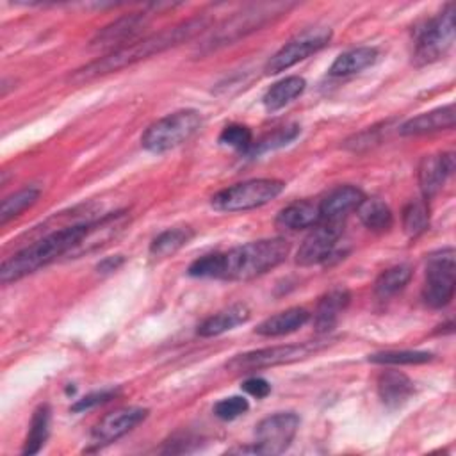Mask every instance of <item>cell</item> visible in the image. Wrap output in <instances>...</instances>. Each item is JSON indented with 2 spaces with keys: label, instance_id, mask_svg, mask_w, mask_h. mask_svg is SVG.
<instances>
[{
  "label": "cell",
  "instance_id": "6da1fadb",
  "mask_svg": "<svg viewBox=\"0 0 456 456\" xmlns=\"http://www.w3.org/2000/svg\"><path fill=\"white\" fill-rule=\"evenodd\" d=\"M289 249L290 244L281 237L260 239L224 253L203 255L189 265L187 274L194 278L248 281L280 265L287 258Z\"/></svg>",
  "mask_w": 456,
  "mask_h": 456
},
{
  "label": "cell",
  "instance_id": "7a4b0ae2",
  "mask_svg": "<svg viewBox=\"0 0 456 456\" xmlns=\"http://www.w3.org/2000/svg\"><path fill=\"white\" fill-rule=\"evenodd\" d=\"M208 23H210V20L207 16H194V18L180 21L173 27L162 28L155 34L142 36V37H139L118 50L107 52L103 57L94 59L93 62L78 68L73 75H69V82L84 84L87 80L119 71L126 66H132L139 61L151 57L155 53L166 52L173 46H178V45L192 39L196 34L205 30L208 27Z\"/></svg>",
  "mask_w": 456,
  "mask_h": 456
},
{
  "label": "cell",
  "instance_id": "3957f363",
  "mask_svg": "<svg viewBox=\"0 0 456 456\" xmlns=\"http://www.w3.org/2000/svg\"><path fill=\"white\" fill-rule=\"evenodd\" d=\"M91 223H77L66 228L55 230L34 244L20 249L12 256L5 258L0 265V281L4 285L18 281L27 274L36 273L37 269L57 260L61 255L73 251L80 240L86 237Z\"/></svg>",
  "mask_w": 456,
  "mask_h": 456
},
{
  "label": "cell",
  "instance_id": "277c9868",
  "mask_svg": "<svg viewBox=\"0 0 456 456\" xmlns=\"http://www.w3.org/2000/svg\"><path fill=\"white\" fill-rule=\"evenodd\" d=\"M201 112L182 109L153 121L141 135V144L150 153H166L187 142L201 126Z\"/></svg>",
  "mask_w": 456,
  "mask_h": 456
},
{
  "label": "cell",
  "instance_id": "5b68a950",
  "mask_svg": "<svg viewBox=\"0 0 456 456\" xmlns=\"http://www.w3.org/2000/svg\"><path fill=\"white\" fill-rule=\"evenodd\" d=\"M290 7L292 4H281V2L249 5L242 12H237L232 18L224 20L216 30H212V34L201 43V46L208 52V50H216L219 46L230 45L248 36L249 32L258 30L271 20L285 14Z\"/></svg>",
  "mask_w": 456,
  "mask_h": 456
},
{
  "label": "cell",
  "instance_id": "8992f818",
  "mask_svg": "<svg viewBox=\"0 0 456 456\" xmlns=\"http://www.w3.org/2000/svg\"><path fill=\"white\" fill-rule=\"evenodd\" d=\"M285 189V182L276 178H255L235 183L216 192L210 205L219 212H244L267 205L278 198Z\"/></svg>",
  "mask_w": 456,
  "mask_h": 456
},
{
  "label": "cell",
  "instance_id": "52a82bcc",
  "mask_svg": "<svg viewBox=\"0 0 456 456\" xmlns=\"http://www.w3.org/2000/svg\"><path fill=\"white\" fill-rule=\"evenodd\" d=\"M326 346H328L326 340H308L301 344L262 347V349H255V351H248L233 356L226 363V369L230 372H251V370L269 369L283 363H294L319 353Z\"/></svg>",
  "mask_w": 456,
  "mask_h": 456
},
{
  "label": "cell",
  "instance_id": "ba28073f",
  "mask_svg": "<svg viewBox=\"0 0 456 456\" xmlns=\"http://www.w3.org/2000/svg\"><path fill=\"white\" fill-rule=\"evenodd\" d=\"M454 43V4L426 21L415 32V50L413 62L417 66L431 64L442 59Z\"/></svg>",
  "mask_w": 456,
  "mask_h": 456
},
{
  "label": "cell",
  "instance_id": "9c48e42d",
  "mask_svg": "<svg viewBox=\"0 0 456 456\" xmlns=\"http://www.w3.org/2000/svg\"><path fill=\"white\" fill-rule=\"evenodd\" d=\"M454 249L444 248L428 258L422 299L429 308H444L451 303L456 287Z\"/></svg>",
  "mask_w": 456,
  "mask_h": 456
},
{
  "label": "cell",
  "instance_id": "30bf717a",
  "mask_svg": "<svg viewBox=\"0 0 456 456\" xmlns=\"http://www.w3.org/2000/svg\"><path fill=\"white\" fill-rule=\"evenodd\" d=\"M331 39L330 27H310L289 39L274 55L265 62V73L276 75L306 59L308 55L324 48Z\"/></svg>",
  "mask_w": 456,
  "mask_h": 456
},
{
  "label": "cell",
  "instance_id": "8fae6325",
  "mask_svg": "<svg viewBox=\"0 0 456 456\" xmlns=\"http://www.w3.org/2000/svg\"><path fill=\"white\" fill-rule=\"evenodd\" d=\"M299 428L294 411H278L258 422L255 429V447L258 454H281L292 444Z\"/></svg>",
  "mask_w": 456,
  "mask_h": 456
},
{
  "label": "cell",
  "instance_id": "7c38bea8",
  "mask_svg": "<svg viewBox=\"0 0 456 456\" xmlns=\"http://www.w3.org/2000/svg\"><path fill=\"white\" fill-rule=\"evenodd\" d=\"M344 232V221H321L305 237L296 253V264L303 267L324 264L333 256L337 242Z\"/></svg>",
  "mask_w": 456,
  "mask_h": 456
},
{
  "label": "cell",
  "instance_id": "4fadbf2b",
  "mask_svg": "<svg viewBox=\"0 0 456 456\" xmlns=\"http://www.w3.org/2000/svg\"><path fill=\"white\" fill-rule=\"evenodd\" d=\"M146 415H148V410L139 408V406L118 408V410L107 413L93 428L91 444L100 449L103 445L116 442L118 438H121L123 435L132 431L137 424H141L146 419Z\"/></svg>",
  "mask_w": 456,
  "mask_h": 456
},
{
  "label": "cell",
  "instance_id": "5bb4252c",
  "mask_svg": "<svg viewBox=\"0 0 456 456\" xmlns=\"http://www.w3.org/2000/svg\"><path fill=\"white\" fill-rule=\"evenodd\" d=\"M146 23H148V18L142 12L125 14V16L110 21L109 25H105L102 30H98L94 34V37L91 39V46L109 50V52L118 50V48L139 39L137 36L146 27Z\"/></svg>",
  "mask_w": 456,
  "mask_h": 456
},
{
  "label": "cell",
  "instance_id": "9a60e30c",
  "mask_svg": "<svg viewBox=\"0 0 456 456\" xmlns=\"http://www.w3.org/2000/svg\"><path fill=\"white\" fill-rule=\"evenodd\" d=\"M454 173V153L426 155L419 164V185L424 200H429L438 192L444 182Z\"/></svg>",
  "mask_w": 456,
  "mask_h": 456
},
{
  "label": "cell",
  "instance_id": "2e32d148",
  "mask_svg": "<svg viewBox=\"0 0 456 456\" xmlns=\"http://www.w3.org/2000/svg\"><path fill=\"white\" fill-rule=\"evenodd\" d=\"M362 189L354 185H340L333 189L321 203V221H344V217L351 212L356 210V207L363 200Z\"/></svg>",
  "mask_w": 456,
  "mask_h": 456
},
{
  "label": "cell",
  "instance_id": "e0dca14e",
  "mask_svg": "<svg viewBox=\"0 0 456 456\" xmlns=\"http://www.w3.org/2000/svg\"><path fill=\"white\" fill-rule=\"evenodd\" d=\"M454 126V105H444L429 112H422L415 118H410L399 126L401 135H422L440 130H451Z\"/></svg>",
  "mask_w": 456,
  "mask_h": 456
},
{
  "label": "cell",
  "instance_id": "ac0fdd59",
  "mask_svg": "<svg viewBox=\"0 0 456 456\" xmlns=\"http://www.w3.org/2000/svg\"><path fill=\"white\" fill-rule=\"evenodd\" d=\"M351 294L347 289L337 287L328 290L317 303L314 314V328L317 333H328L335 328L340 314L347 308Z\"/></svg>",
  "mask_w": 456,
  "mask_h": 456
},
{
  "label": "cell",
  "instance_id": "d6986e66",
  "mask_svg": "<svg viewBox=\"0 0 456 456\" xmlns=\"http://www.w3.org/2000/svg\"><path fill=\"white\" fill-rule=\"evenodd\" d=\"M413 394V381L399 370H385L378 378V395L390 408H401Z\"/></svg>",
  "mask_w": 456,
  "mask_h": 456
},
{
  "label": "cell",
  "instance_id": "ffe728a7",
  "mask_svg": "<svg viewBox=\"0 0 456 456\" xmlns=\"http://www.w3.org/2000/svg\"><path fill=\"white\" fill-rule=\"evenodd\" d=\"M308 319H310L308 310H305L301 306H292V308H287L283 312H278V314L267 317L265 321H262L256 326L255 331L262 337H281V335L299 330Z\"/></svg>",
  "mask_w": 456,
  "mask_h": 456
},
{
  "label": "cell",
  "instance_id": "44dd1931",
  "mask_svg": "<svg viewBox=\"0 0 456 456\" xmlns=\"http://www.w3.org/2000/svg\"><path fill=\"white\" fill-rule=\"evenodd\" d=\"M249 319V308L246 305H232L210 317H207L200 326H198V335L200 337H217L224 331L233 330L235 326L246 322Z\"/></svg>",
  "mask_w": 456,
  "mask_h": 456
},
{
  "label": "cell",
  "instance_id": "7402d4cb",
  "mask_svg": "<svg viewBox=\"0 0 456 456\" xmlns=\"http://www.w3.org/2000/svg\"><path fill=\"white\" fill-rule=\"evenodd\" d=\"M321 223V210L319 205L312 201H297L285 208H281L276 216V226L285 230H303L314 228Z\"/></svg>",
  "mask_w": 456,
  "mask_h": 456
},
{
  "label": "cell",
  "instance_id": "603a6c76",
  "mask_svg": "<svg viewBox=\"0 0 456 456\" xmlns=\"http://www.w3.org/2000/svg\"><path fill=\"white\" fill-rule=\"evenodd\" d=\"M378 59V50L372 46H358L351 48L344 53H340L333 64L330 66V75L331 77H347L354 75L369 66H372Z\"/></svg>",
  "mask_w": 456,
  "mask_h": 456
},
{
  "label": "cell",
  "instance_id": "cb8c5ba5",
  "mask_svg": "<svg viewBox=\"0 0 456 456\" xmlns=\"http://www.w3.org/2000/svg\"><path fill=\"white\" fill-rule=\"evenodd\" d=\"M305 87H306L305 78L296 77V75L287 77V78L273 84L267 89V93L262 98V103L269 112H274V110L285 107L287 103H290L292 100H296L305 91Z\"/></svg>",
  "mask_w": 456,
  "mask_h": 456
},
{
  "label": "cell",
  "instance_id": "d4e9b609",
  "mask_svg": "<svg viewBox=\"0 0 456 456\" xmlns=\"http://www.w3.org/2000/svg\"><path fill=\"white\" fill-rule=\"evenodd\" d=\"M356 214L360 221L372 232H387L394 223L390 207L379 198H363L356 207Z\"/></svg>",
  "mask_w": 456,
  "mask_h": 456
},
{
  "label": "cell",
  "instance_id": "484cf974",
  "mask_svg": "<svg viewBox=\"0 0 456 456\" xmlns=\"http://www.w3.org/2000/svg\"><path fill=\"white\" fill-rule=\"evenodd\" d=\"M50 419H52V411H50L48 404H41L36 408V411L30 419V428L27 433L21 454L32 456L43 449V445L50 435Z\"/></svg>",
  "mask_w": 456,
  "mask_h": 456
},
{
  "label": "cell",
  "instance_id": "4316f807",
  "mask_svg": "<svg viewBox=\"0 0 456 456\" xmlns=\"http://www.w3.org/2000/svg\"><path fill=\"white\" fill-rule=\"evenodd\" d=\"M194 232L189 226H178V228H167L160 232L150 244V255L153 258H166L178 249H182L189 240L192 239Z\"/></svg>",
  "mask_w": 456,
  "mask_h": 456
},
{
  "label": "cell",
  "instance_id": "83f0119b",
  "mask_svg": "<svg viewBox=\"0 0 456 456\" xmlns=\"http://www.w3.org/2000/svg\"><path fill=\"white\" fill-rule=\"evenodd\" d=\"M411 278V267L406 265V264H401V265H394V267H388L387 271H383L376 283H374V292L378 297L381 299H387L390 296H394L395 292H399Z\"/></svg>",
  "mask_w": 456,
  "mask_h": 456
},
{
  "label": "cell",
  "instance_id": "f1b7e54d",
  "mask_svg": "<svg viewBox=\"0 0 456 456\" xmlns=\"http://www.w3.org/2000/svg\"><path fill=\"white\" fill-rule=\"evenodd\" d=\"M429 226V207L428 201L422 200H411L403 208V230L408 237H419L424 233Z\"/></svg>",
  "mask_w": 456,
  "mask_h": 456
},
{
  "label": "cell",
  "instance_id": "f546056e",
  "mask_svg": "<svg viewBox=\"0 0 456 456\" xmlns=\"http://www.w3.org/2000/svg\"><path fill=\"white\" fill-rule=\"evenodd\" d=\"M37 198H39V189L36 187H25L7 196L0 207V224H5L7 221L18 217L23 210L32 207L37 201Z\"/></svg>",
  "mask_w": 456,
  "mask_h": 456
},
{
  "label": "cell",
  "instance_id": "4dcf8cb0",
  "mask_svg": "<svg viewBox=\"0 0 456 456\" xmlns=\"http://www.w3.org/2000/svg\"><path fill=\"white\" fill-rule=\"evenodd\" d=\"M297 135H299V126L297 125H287V126H281V128L274 130L273 134L264 135L260 141L251 142V146L244 153L249 155V157H255V155H260L264 151L281 148V146L292 142Z\"/></svg>",
  "mask_w": 456,
  "mask_h": 456
},
{
  "label": "cell",
  "instance_id": "1f68e13d",
  "mask_svg": "<svg viewBox=\"0 0 456 456\" xmlns=\"http://www.w3.org/2000/svg\"><path fill=\"white\" fill-rule=\"evenodd\" d=\"M433 358L431 353L428 351H381L369 354V362L372 363H381V365H417V363H426Z\"/></svg>",
  "mask_w": 456,
  "mask_h": 456
},
{
  "label": "cell",
  "instance_id": "d6a6232c",
  "mask_svg": "<svg viewBox=\"0 0 456 456\" xmlns=\"http://www.w3.org/2000/svg\"><path fill=\"white\" fill-rule=\"evenodd\" d=\"M219 142L240 151H246L251 146V130L244 125H226L219 134Z\"/></svg>",
  "mask_w": 456,
  "mask_h": 456
},
{
  "label": "cell",
  "instance_id": "836d02e7",
  "mask_svg": "<svg viewBox=\"0 0 456 456\" xmlns=\"http://www.w3.org/2000/svg\"><path fill=\"white\" fill-rule=\"evenodd\" d=\"M248 410H249V403L246 397H240V395L224 397L214 404L216 417H219L223 420H233V419L244 415Z\"/></svg>",
  "mask_w": 456,
  "mask_h": 456
},
{
  "label": "cell",
  "instance_id": "e575fe53",
  "mask_svg": "<svg viewBox=\"0 0 456 456\" xmlns=\"http://www.w3.org/2000/svg\"><path fill=\"white\" fill-rule=\"evenodd\" d=\"M119 390H114V388H107V390H98V392H91L87 395H84L82 399H78L71 410L73 411H84V410H91L94 406H100L103 403H109L110 399H114L118 395Z\"/></svg>",
  "mask_w": 456,
  "mask_h": 456
},
{
  "label": "cell",
  "instance_id": "d590c367",
  "mask_svg": "<svg viewBox=\"0 0 456 456\" xmlns=\"http://www.w3.org/2000/svg\"><path fill=\"white\" fill-rule=\"evenodd\" d=\"M240 387H242V390L246 394H249V395H253L256 399H264V397H267L271 394L269 381H265L264 378H258V376L248 378Z\"/></svg>",
  "mask_w": 456,
  "mask_h": 456
},
{
  "label": "cell",
  "instance_id": "8d00e7d4",
  "mask_svg": "<svg viewBox=\"0 0 456 456\" xmlns=\"http://www.w3.org/2000/svg\"><path fill=\"white\" fill-rule=\"evenodd\" d=\"M121 264H123V256H121V255L107 256V258H103V260L96 265V269H98V273H112V271H116Z\"/></svg>",
  "mask_w": 456,
  "mask_h": 456
}]
</instances>
